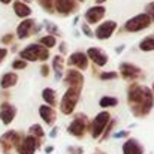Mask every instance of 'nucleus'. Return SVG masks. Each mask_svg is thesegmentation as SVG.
<instances>
[{
  "mask_svg": "<svg viewBox=\"0 0 154 154\" xmlns=\"http://www.w3.org/2000/svg\"><path fill=\"white\" fill-rule=\"evenodd\" d=\"M127 103L135 117H145L154 106L153 91L141 84H132L127 88Z\"/></svg>",
  "mask_w": 154,
  "mask_h": 154,
  "instance_id": "obj_1",
  "label": "nucleus"
},
{
  "mask_svg": "<svg viewBox=\"0 0 154 154\" xmlns=\"http://www.w3.org/2000/svg\"><path fill=\"white\" fill-rule=\"evenodd\" d=\"M20 58L24 61H36V60L47 61L50 58V51L41 44H30L20 51Z\"/></svg>",
  "mask_w": 154,
  "mask_h": 154,
  "instance_id": "obj_2",
  "label": "nucleus"
},
{
  "mask_svg": "<svg viewBox=\"0 0 154 154\" xmlns=\"http://www.w3.org/2000/svg\"><path fill=\"white\" fill-rule=\"evenodd\" d=\"M109 121H111V114L108 111H102L88 123L87 129H88V132H90L93 139H100V135L105 132V129H106Z\"/></svg>",
  "mask_w": 154,
  "mask_h": 154,
  "instance_id": "obj_3",
  "label": "nucleus"
},
{
  "mask_svg": "<svg viewBox=\"0 0 154 154\" xmlns=\"http://www.w3.org/2000/svg\"><path fill=\"white\" fill-rule=\"evenodd\" d=\"M81 91H82V88H67L66 90V93H64V96H63V99L60 102V111H61V114L69 115V114L73 112L76 103L79 100Z\"/></svg>",
  "mask_w": 154,
  "mask_h": 154,
  "instance_id": "obj_4",
  "label": "nucleus"
},
{
  "mask_svg": "<svg viewBox=\"0 0 154 154\" xmlns=\"http://www.w3.org/2000/svg\"><path fill=\"white\" fill-rule=\"evenodd\" d=\"M151 24V20L147 14H138L135 15L133 18L127 20L126 24H124V30L126 32H132V33H136V32H141V30H145L147 27H150Z\"/></svg>",
  "mask_w": 154,
  "mask_h": 154,
  "instance_id": "obj_5",
  "label": "nucleus"
},
{
  "mask_svg": "<svg viewBox=\"0 0 154 154\" xmlns=\"http://www.w3.org/2000/svg\"><path fill=\"white\" fill-rule=\"evenodd\" d=\"M21 141H23L21 133H18V132H15V130H9V132H6L5 135H2V138H0V145H2L3 153L12 154V150L17 148Z\"/></svg>",
  "mask_w": 154,
  "mask_h": 154,
  "instance_id": "obj_6",
  "label": "nucleus"
},
{
  "mask_svg": "<svg viewBox=\"0 0 154 154\" xmlns=\"http://www.w3.org/2000/svg\"><path fill=\"white\" fill-rule=\"evenodd\" d=\"M87 127H88V120H87L85 114H76L75 118L72 120V123L69 124L67 132L70 135H73L75 138H82Z\"/></svg>",
  "mask_w": 154,
  "mask_h": 154,
  "instance_id": "obj_7",
  "label": "nucleus"
},
{
  "mask_svg": "<svg viewBox=\"0 0 154 154\" xmlns=\"http://www.w3.org/2000/svg\"><path fill=\"white\" fill-rule=\"evenodd\" d=\"M39 30H41V27H38L36 21L32 20V18H27V20H24V21H21L18 24V27H17V36H18V39H26V38L38 33Z\"/></svg>",
  "mask_w": 154,
  "mask_h": 154,
  "instance_id": "obj_8",
  "label": "nucleus"
},
{
  "mask_svg": "<svg viewBox=\"0 0 154 154\" xmlns=\"http://www.w3.org/2000/svg\"><path fill=\"white\" fill-rule=\"evenodd\" d=\"M63 81L64 85L67 88H82L84 84V76L79 70L76 69H69L64 75H63Z\"/></svg>",
  "mask_w": 154,
  "mask_h": 154,
  "instance_id": "obj_9",
  "label": "nucleus"
},
{
  "mask_svg": "<svg viewBox=\"0 0 154 154\" xmlns=\"http://www.w3.org/2000/svg\"><path fill=\"white\" fill-rule=\"evenodd\" d=\"M115 30H117V23L112 21V20H108V21L102 23V24L96 29L94 36H96L99 41H106V39H109V38L114 35Z\"/></svg>",
  "mask_w": 154,
  "mask_h": 154,
  "instance_id": "obj_10",
  "label": "nucleus"
},
{
  "mask_svg": "<svg viewBox=\"0 0 154 154\" xmlns=\"http://www.w3.org/2000/svg\"><path fill=\"white\" fill-rule=\"evenodd\" d=\"M41 144L42 142H39L38 139H35L33 136L29 135V136L23 138V141L17 147V151H18V154H35Z\"/></svg>",
  "mask_w": 154,
  "mask_h": 154,
  "instance_id": "obj_11",
  "label": "nucleus"
},
{
  "mask_svg": "<svg viewBox=\"0 0 154 154\" xmlns=\"http://www.w3.org/2000/svg\"><path fill=\"white\" fill-rule=\"evenodd\" d=\"M120 75H121L124 79H127V81H133V79H138V78L142 75V70H141L138 66L124 61V63L120 64Z\"/></svg>",
  "mask_w": 154,
  "mask_h": 154,
  "instance_id": "obj_12",
  "label": "nucleus"
},
{
  "mask_svg": "<svg viewBox=\"0 0 154 154\" xmlns=\"http://www.w3.org/2000/svg\"><path fill=\"white\" fill-rule=\"evenodd\" d=\"M106 14V8L102 6V5H96V6H91L87 9L85 12V21L87 24H97Z\"/></svg>",
  "mask_w": 154,
  "mask_h": 154,
  "instance_id": "obj_13",
  "label": "nucleus"
},
{
  "mask_svg": "<svg viewBox=\"0 0 154 154\" xmlns=\"http://www.w3.org/2000/svg\"><path fill=\"white\" fill-rule=\"evenodd\" d=\"M76 8H78L76 0H55L54 3V9L60 15H70L73 11H76Z\"/></svg>",
  "mask_w": 154,
  "mask_h": 154,
  "instance_id": "obj_14",
  "label": "nucleus"
},
{
  "mask_svg": "<svg viewBox=\"0 0 154 154\" xmlns=\"http://www.w3.org/2000/svg\"><path fill=\"white\" fill-rule=\"evenodd\" d=\"M87 57L90 60H93V63L96 66H105L108 64V55L106 52L103 51L102 48H97V47H91L87 50Z\"/></svg>",
  "mask_w": 154,
  "mask_h": 154,
  "instance_id": "obj_15",
  "label": "nucleus"
},
{
  "mask_svg": "<svg viewBox=\"0 0 154 154\" xmlns=\"http://www.w3.org/2000/svg\"><path fill=\"white\" fill-rule=\"evenodd\" d=\"M67 63H69V66L76 67L78 70H85V69L88 67V57H87V54H84V52L76 51L69 57V61H67Z\"/></svg>",
  "mask_w": 154,
  "mask_h": 154,
  "instance_id": "obj_16",
  "label": "nucleus"
},
{
  "mask_svg": "<svg viewBox=\"0 0 154 154\" xmlns=\"http://www.w3.org/2000/svg\"><path fill=\"white\" fill-rule=\"evenodd\" d=\"M15 115H17V109H15L14 105H11L9 102L2 103V106H0V118H2L3 124L12 123V120L15 118Z\"/></svg>",
  "mask_w": 154,
  "mask_h": 154,
  "instance_id": "obj_17",
  "label": "nucleus"
},
{
  "mask_svg": "<svg viewBox=\"0 0 154 154\" xmlns=\"http://www.w3.org/2000/svg\"><path fill=\"white\" fill-rule=\"evenodd\" d=\"M123 154H144V147L138 139L129 138L123 144Z\"/></svg>",
  "mask_w": 154,
  "mask_h": 154,
  "instance_id": "obj_18",
  "label": "nucleus"
},
{
  "mask_svg": "<svg viewBox=\"0 0 154 154\" xmlns=\"http://www.w3.org/2000/svg\"><path fill=\"white\" fill-rule=\"evenodd\" d=\"M39 115L45 121V124L52 126L55 123V118H57V111L54 108H51V106H48V105H42L39 108Z\"/></svg>",
  "mask_w": 154,
  "mask_h": 154,
  "instance_id": "obj_19",
  "label": "nucleus"
},
{
  "mask_svg": "<svg viewBox=\"0 0 154 154\" xmlns=\"http://www.w3.org/2000/svg\"><path fill=\"white\" fill-rule=\"evenodd\" d=\"M14 12H15L17 17L24 18V20H27V18L32 15V9H30V6L26 5V3H23L21 0L14 2Z\"/></svg>",
  "mask_w": 154,
  "mask_h": 154,
  "instance_id": "obj_20",
  "label": "nucleus"
},
{
  "mask_svg": "<svg viewBox=\"0 0 154 154\" xmlns=\"http://www.w3.org/2000/svg\"><path fill=\"white\" fill-rule=\"evenodd\" d=\"M17 82H18V75L14 73V72H8V73L3 75V78L0 81V85H2L3 90H8V88L14 87Z\"/></svg>",
  "mask_w": 154,
  "mask_h": 154,
  "instance_id": "obj_21",
  "label": "nucleus"
},
{
  "mask_svg": "<svg viewBox=\"0 0 154 154\" xmlns=\"http://www.w3.org/2000/svg\"><path fill=\"white\" fill-rule=\"evenodd\" d=\"M63 67H64V60L61 55H55L52 58V69L55 72V79L63 78Z\"/></svg>",
  "mask_w": 154,
  "mask_h": 154,
  "instance_id": "obj_22",
  "label": "nucleus"
},
{
  "mask_svg": "<svg viewBox=\"0 0 154 154\" xmlns=\"http://www.w3.org/2000/svg\"><path fill=\"white\" fill-rule=\"evenodd\" d=\"M42 97H44V100H45V105H48V106H51V108H54V106L57 105V93H55L52 88H45V90L42 91Z\"/></svg>",
  "mask_w": 154,
  "mask_h": 154,
  "instance_id": "obj_23",
  "label": "nucleus"
},
{
  "mask_svg": "<svg viewBox=\"0 0 154 154\" xmlns=\"http://www.w3.org/2000/svg\"><path fill=\"white\" fill-rule=\"evenodd\" d=\"M139 50L145 52L154 51V35H150V36H145L141 42H139Z\"/></svg>",
  "mask_w": 154,
  "mask_h": 154,
  "instance_id": "obj_24",
  "label": "nucleus"
},
{
  "mask_svg": "<svg viewBox=\"0 0 154 154\" xmlns=\"http://www.w3.org/2000/svg\"><path fill=\"white\" fill-rule=\"evenodd\" d=\"M29 135H30V136H33L35 139H38L39 142H41V139L45 136L44 129H42V126H41V124H33V126H30V129H29Z\"/></svg>",
  "mask_w": 154,
  "mask_h": 154,
  "instance_id": "obj_25",
  "label": "nucleus"
},
{
  "mask_svg": "<svg viewBox=\"0 0 154 154\" xmlns=\"http://www.w3.org/2000/svg\"><path fill=\"white\" fill-rule=\"evenodd\" d=\"M38 44H41L42 47H45L47 50H50V48H54V47H55L57 39H55V36L47 35V36H42V38L39 39V42H38Z\"/></svg>",
  "mask_w": 154,
  "mask_h": 154,
  "instance_id": "obj_26",
  "label": "nucleus"
},
{
  "mask_svg": "<svg viewBox=\"0 0 154 154\" xmlns=\"http://www.w3.org/2000/svg\"><path fill=\"white\" fill-rule=\"evenodd\" d=\"M99 105H100V108H112V106L118 105V99L114 96H103Z\"/></svg>",
  "mask_w": 154,
  "mask_h": 154,
  "instance_id": "obj_27",
  "label": "nucleus"
},
{
  "mask_svg": "<svg viewBox=\"0 0 154 154\" xmlns=\"http://www.w3.org/2000/svg\"><path fill=\"white\" fill-rule=\"evenodd\" d=\"M39 2V5L45 9V11H48V12H54L55 9H54V3H55V0H38Z\"/></svg>",
  "mask_w": 154,
  "mask_h": 154,
  "instance_id": "obj_28",
  "label": "nucleus"
},
{
  "mask_svg": "<svg viewBox=\"0 0 154 154\" xmlns=\"http://www.w3.org/2000/svg\"><path fill=\"white\" fill-rule=\"evenodd\" d=\"M44 26H45V29L51 33V36H55V35H60V32H58V27L55 26V24H52L51 21H45L44 23Z\"/></svg>",
  "mask_w": 154,
  "mask_h": 154,
  "instance_id": "obj_29",
  "label": "nucleus"
},
{
  "mask_svg": "<svg viewBox=\"0 0 154 154\" xmlns=\"http://www.w3.org/2000/svg\"><path fill=\"white\" fill-rule=\"evenodd\" d=\"M117 123V120H111L109 123H108V126H106V129H105V132L102 133V136H100V141H105V139H108L109 138V133H111V130H112V127H114V124Z\"/></svg>",
  "mask_w": 154,
  "mask_h": 154,
  "instance_id": "obj_30",
  "label": "nucleus"
},
{
  "mask_svg": "<svg viewBox=\"0 0 154 154\" xmlns=\"http://www.w3.org/2000/svg\"><path fill=\"white\" fill-rule=\"evenodd\" d=\"M99 78L102 79V81H108V79H117L118 78V73L117 72H102L100 75H99Z\"/></svg>",
  "mask_w": 154,
  "mask_h": 154,
  "instance_id": "obj_31",
  "label": "nucleus"
},
{
  "mask_svg": "<svg viewBox=\"0 0 154 154\" xmlns=\"http://www.w3.org/2000/svg\"><path fill=\"white\" fill-rule=\"evenodd\" d=\"M12 67L14 69H26L27 67V61H24L21 58H17V60L12 61Z\"/></svg>",
  "mask_w": 154,
  "mask_h": 154,
  "instance_id": "obj_32",
  "label": "nucleus"
},
{
  "mask_svg": "<svg viewBox=\"0 0 154 154\" xmlns=\"http://www.w3.org/2000/svg\"><path fill=\"white\" fill-rule=\"evenodd\" d=\"M145 14L150 17L151 23H154V2H151V3L147 5V8H145Z\"/></svg>",
  "mask_w": 154,
  "mask_h": 154,
  "instance_id": "obj_33",
  "label": "nucleus"
},
{
  "mask_svg": "<svg viewBox=\"0 0 154 154\" xmlns=\"http://www.w3.org/2000/svg\"><path fill=\"white\" fill-rule=\"evenodd\" d=\"M81 30H82V33H84L85 36H88V38H93V35H94V33H93V30L88 27V24H87V23H82V24H81Z\"/></svg>",
  "mask_w": 154,
  "mask_h": 154,
  "instance_id": "obj_34",
  "label": "nucleus"
},
{
  "mask_svg": "<svg viewBox=\"0 0 154 154\" xmlns=\"http://www.w3.org/2000/svg\"><path fill=\"white\" fill-rule=\"evenodd\" d=\"M67 153L69 154H82L84 150H82L81 147H69V148H67Z\"/></svg>",
  "mask_w": 154,
  "mask_h": 154,
  "instance_id": "obj_35",
  "label": "nucleus"
},
{
  "mask_svg": "<svg viewBox=\"0 0 154 154\" xmlns=\"http://www.w3.org/2000/svg\"><path fill=\"white\" fill-rule=\"evenodd\" d=\"M12 39H14V35H5L3 38H2V44H5V45H8V44H12Z\"/></svg>",
  "mask_w": 154,
  "mask_h": 154,
  "instance_id": "obj_36",
  "label": "nucleus"
},
{
  "mask_svg": "<svg viewBox=\"0 0 154 154\" xmlns=\"http://www.w3.org/2000/svg\"><path fill=\"white\" fill-rule=\"evenodd\" d=\"M41 73H42V76H48V73H50V67H48L47 64H42V66H41Z\"/></svg>",
  "mask_w": 154,
  "mask_h": 154,
  "instance_id": "obj_37",
  "label": "nucleus"
},
{
  "mask_svg": "<svg viewBox=\"0 0 154 154\" xmlns=\"http://www.w3.org/2000/svg\"><path fill=\"white\" fill-rule=\"evenodd\" d=\"M129 135V132H126V130H121V132H117V133H114V136L118 139V138H126Z\"/></svg>",
  "mask_w": 154,
  "mask_h": 154,
  "instance_id": "obj_38",
  "label": "nucleus"
},
{
  "mask_svg": "<svg viewBox=\"0 0 154 154\" xmlns=\"http://www.w3.org/2000/svg\"><path fill=\"white\" fill-rule=\"evenodd\" d=\"M6 55H8V50H6V48H0V63L5 60Z\"/></svg>",
  "mask_w": 154,
  "mask_h": 154,
  "instance_id": "obj_39",
  "label": "nucleus"
},
{
  "mask_svg": "<svg viewBox=\"0 0 154 154\" xmlns=\"http://www.w3.org/2000/svg\"><path fill=\"white\" fill-rule=\"evenodd\" d=\"M57 135H58V127H54L51 130V133H50V136H51V138H55Z\"/></svg>",
  "mask_w": 154,
  "mask_h": 154,
  "instance_id": "obj_40",
  "label": "nucleus"
},
{
  "mask_svg": "<svg viewBox=\"0 0 154 154\" xmlns=\"http://www.w3.org/2000/svg\"><path fill=\"white\" fill-rule=\"evenodd\" d=\"M60 52H61V54H64V52H66V44H64V42H63V44H60Z\"/></svg>",
  "mask_w": 154,
  "mask_h": 154,
  "instance_id": "obj_41",
  "label": "nucleus"
},
{
  "mask_svg": "<svg viewBox=\"0 0 154 154\" xmlns=\"http://www.w3.org/2000/svg\"><path fill=\"white\" fill-rule=\"evenodd\" d=\"M52 150H54V147H52V145H48V147L45 148V153H47V154H51Z\"/></svg>",
  "mask_w": 154,
  "mask_h": 154,
  "instance_id": "obj_42",
  "label": "nucleus"
},
{
  "mask_svg": "<svg viewBox=\"0 0 154 154\" xmlns=\"http://www.w3.org/2000/svg\"><path fill=\"white\" fill-rule=\"evenodd\" d=\"M123 50H124V45H121V47H118V48H117L115 51H117V52H118V54H120V52L123 51Z\"/></svg>",
  "mask_w": 154,
  "mask_h": 154,
  "instance_id": "obj_43",
  "label": "nucleus"
},
{
  "mask_svg": "<svg viewBox=\"0 0 154 154\" xmlns=\"http://www.w3.org/2000/svg\"><path fill=\"white\" fill-rule=\"evenodd\" d=\"M0 2H2V3H3V5H8V3H11V2H12V0H0Z\"/></svg>",
  "mask_w": 154,
  "mask_h": 154,
  "instance_id": "obj_44",
  "label": "nucleus"
},
{
  "mask_svg": "<svg viewBox=\"0 0 154 154\" xmlns=\"http://www.w3.org/2000/svg\"><path fill=\"white\" fill-rule=\"evenodd\" d=\"M21 2H23V3H26V5H27V3H30V2H32V0H21Z\"/></svg>",
  "mask_w": 154,
  "mask_h": 154,
  "instance_id": "obj_45",
  "label": "nucleus"
},
{
  "mask_svg": "<svg viewBox=\"0 0 154 154\" xmlns=\"http://www.w3.org/2000/svg\"><path fill=\"white\" fill-rule=\"evenodd\" d=\"M106 0H96V3H105Z\"/></svg>",
  "mask_w": 154,
  "mask_h": 154,
  "instance_id": "obj_46",
  "label": "nucleus"
},
{
  "mask_svg": "<svg viewBox=\"0 0 154 154\" xmlns=\"http://www.w3.org/2000/svg\"><path fill=\"white\" fill-rule=\"evenodd\" d=\"M94 154H105V153H103V151H96Z\"/></svg>",
  "mask_w": 154,
  "mask_h": 154,
  "instance_id": "obj_47",
  "label": "nucleus"
},
{
  "mask_svg": "<svg viewBox=\"0 0 154 154\" xmlns=\"http://www.w3.org/2000/svg\"><path fill=\"white\" fill-rule=\"evenodd\" d=\"M151 91H153V93H154V84H153V90H151Z\"/></svg>",
  "mask_w": 154,
  "mask_h": 154,
  "instance_id": "obj_48",
  "label": "nucleus"
},
{
  "mask_svg": "<svg viewBox=\"0 0 154 154\" xmlns=\"http://www.w3.org/2000/svg\"><path fill=\"white\" fill-rule=\"evenodd\" d=\"M79 2H84V0H79Z\"/></svg>",
  "mask_w": 154,
  "mask_h": 154,
  "instance_id": "obj_49",
  "label": "nucleus"
}]
</instances>
